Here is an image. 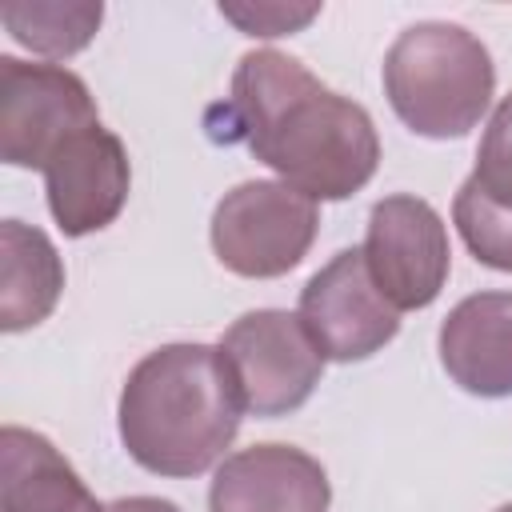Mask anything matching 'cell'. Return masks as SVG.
<instances>
[{
    "mask_svg": "<svg viewBox=\"0 0 512 512\" xmlns=\"http://www.w3.org/2000/svg\"><path fill=\"white\" fill-rule=\"evenodd\" d=\"M472 180L504 208H512V92L492 108L488 128L476 148Z\"/></svg>",
    "mask_w": 512,
    "mask_h": 512,
    "instance_id": "2e32d148",
    "label": "cell"
},
{
    "mask_svg": "<svg viewBox=\"0 0 512 512\" xmlns=\"http://www.w3.org/2000/svg\"><path fill=\"white\" fill-rule=\"evenodd\" d=\"M244 396L232 364L212 344H164L124 380L116 428L124 452L156 476L188 480L208 472L236 440Z\"/></svg>",
    "mask_w": 512,
    "mask_h": 512,
    "instance_id": "7a4b0ae2",
    "label": "cell"
},
{
    "mask_svg": "<svg viewBox=\"0 0 512 512\" xmlns=\"http://www.w3.org/2000/svg\"><path fill=\"white\" fill-rule=\"evenodd\" d=\"M320 232L312 196L284 180H244L212 208V252L244 280H276L292 272Z\"/></svg>",
    "mask_w": 512,
    "mask_h": 512,
    "instance_id": "277c9868",
    "label": "cell"
},
{
    "mask_svg": "<svg viewBox=\"0 0 512 512\" xmlns=\"http://www.w3.org/2000/svg\"><path fill=\"white\" fill-rule=\"evenodd\" d=\"M104 512H180V504H172L164 496H120V500L104 504Z\"/></svg>",
    "mask_w": 512,
    "mask_h": 512,
    "instance_id": "ac0fdd59",
    "label": "cell"
},
{
    "mask_svg": "<svg viewBox=\"0 0 512 512\" xmlns=\"http://www.w3.org/2000/svg\"><path fill=\"white\" fill-rule=\"evenodd\" d=\"M100 124L88 84L64 64L0 56V156L12 168H48L80 132Z\"/></svg>",
    "mask_w": 512,
    "mask_h": 512,
    "instance_id": "5b68a950",
    "label": "cell"
},
{
    "mask_svg": "<svg viewBox=\"0 0 512 512\" xmlns=\"http://www.w3.org/2000/svg\"><path fill=\"white\" fill-rule=\"evenodd\" d=\"M360 252L372 284L396 312L428 308L452 272L448 228L440 212L412 192H396L372 204Z\"/></svg>",
    "mask_w": 512,
    "mask_h": 512,
    "instance_id": "52a82bcc",
    "label": "cell"
},
{
    "mask_svg": "<svg viewBox=\"0 0 512 512\" xmlns=\"http://www.w3.org/2000/svg\"><path fill=\"white\" fill-rule=\"evenodd\" d=\"M440 364L480 400L512 396V292H472L440 324Z\"/></svg>",
    "mask_w": 512,
    "mask_h": 512,
    "instance_id": "8fae6325",
    "label": "cell"
},
{
    "mask_svg": "<svg viewBox=\"0 0 512 512\" xmlns=\"http://www.w3.org/2000/svg\"><path fill=\"white\" fill-rule=\"evenodd\" d=\"M216 140H240L284 184L312 200H348L380 168V136L364 104L320 84L296 56L244 52Z\"/></svg>",
    "mask_w": 512,
    "mask_h": 512,
    "instance_id": "6da1fadb",
    "label": "cell"
},
{
    "mask_svg": "<svg viewBox=\"0 0 512 512\" xmlns=\"http://www.w3.org/2000/svg\"><path fill=\"white\" fill-rule=\"evenodd\" d=\"M496 64L480 36L448 20L408 24L384 52V96L404 128L428 140H460L488 112Z\"/></svg>",
    "mask_w": 512,
    "mask_h": 512,
    "instance_id": "3957f363",
    "label": "cell"
},
{
    "mask_svg": "<svg viewBox=\"0 0 512 512\" xmlns=\"http://www.w3.org/2000/svg\"><path fill=\"white\" fill-rule=\"evenodd\" d=\"M452 220H456V232L464 240V248L496 268V272H512V208L496 204L472 176L456 188V200H452Z\"/></svg>",
    "mask_w": 512,
    "mask_h": 512,
    "instance_id": "9a60e30c",
    "label": "cell"
},
{
    "mask_svg": "<svg viewBox=\"0 0 512 512\" xmlns=\"http://www.w3.org/2000/svg\"><path fill=\"white\" fill-rule=\"evenodd\" d=\"M0 20L16 44H24L36 56L64 60L92 44L104 4L96 0H16L0 8Z\"/></svg>",
    "mask_w": 512,
    "mask_h": 512,
    "instance_id": "5bb4252c",
    "label": "cell"
},
{
    "mask_svg": "<svg viewBox=\"0 0 512 512\" xmlns=\"http://www.w3.org/2000/svg\"><path fill=\"white\" fill-rule=\"evenodd\" d=\"M300 324L324 352V360L356 364L384 352L400 332V312L372 284L364 252L340 248L300 288Z\"/></svg>",
    "mask_w": 512,
    "mask_h": 512,
    "instance_id": "ba28073f",
    "label": "cell"
},
{
    "mask_svg": "<svg viewBox=\"0 0 512 512\" xmlns=\"http://www.w3.org/2000/svg\"><path fill=\"white\" fill-rule=\"evenodd\" d=\"M496 512H512V504H500V508H496Z\"/></svg>",
    "mask_w": 512,
    "mask_h": 512,
    "instance_id": "d6986e66",
    "label": "cell"
},
{
    "mask_svg": "<svg viewBox=\"0 0 512 512\" xmlns=\"http://www.w3.org/2000/svg\"><path fill=\"white\" fill-rule=\"evenodd\" d=\"M332 484L324 464L296 444H252L220 460L208 512H328Z\"/></svg>",
    "mask_w": 512,
    "mask_h": 512,
    "instance_id": "30bf717a",
    "label": "cell"
},
{
    "mask_svg": "<svg viewBox=\"0 0 512 512\" xmlns=\"http://www.w3.org/2000/svg\"><path fill=\"white\" fill-rule=\"evenodd\" d=\"M132 188V164L116 132L104 124L72 136L44 168L48 212L64 236H88L108 228Z\"/></svg>",
    "mask_w": 512,
    "mask_h": 512,
    "instance_id": "9c48e42d",
    "label": "cell"
},
{
    "mask_svg": "<svg viewBox=\"0 0 512 512\" xmlns=\"http://www.w3.org/2000/svg\"><path fill=\"white\" fill-rule=\"evenodd\" d=\"M0 512H104L64 452L20 424L0 432Z\"/></svg>",
    "mask_w": 512,
    "mask_h": 512,
    "instance_id": "7c38bea8",
    "label": "cell"
},
{
    "mask_svg": "<svg viewBox=\"0 0 512 512\" xmlns=\"http://www.w3.org/2000/svg\"><path fill=\"white\" fill-rule=\"evenodd\" d=\"M64 292V260L48 232L4 220L0 224V328L24 332L52 316Z\"/></svg>",
    "mask_w": 512,
    "mask_h": 512,
    "instance_id": "4fadbf2b",
    "label": "cell"
},
{
    "mask_svg": "<svg viewBox=\"0 0 512 512\" xmlns=\"http://www.w3.org/2000/svg\"><path fill=\"white\" fill-rule=\"evenodd\" d=\"M320 4H220V16L232 20L244 36H288L304 28Z\"/></svg>",
    "mask_w": 512,
    "mask_h": 512,
    "instance_id": "e0dca14e",
    "label": "cell"
},
{
    "mask_svg": "<svg viewBox=\"0 0 512 512\" xmlns=\"http://www.w3.org/2000/svg\"><path fill=\"white\" fill-rule=\"evenodd\" d=\"M216 348L232 364L244 408L260 420H276L308 404L324 376V352L300 316L284 308H256L236 316Z\"/></svg>",
    "mask_w": 512,
    "mask_h": 512,
    "instance_id": "8992f818",
    "label": "cell"
}]
</instances>
